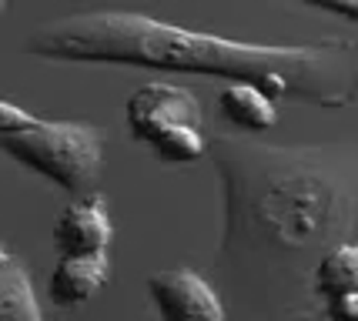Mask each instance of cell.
<instances>
[{
	"label": "cell",
	"instance_id": "52a82bcc",
	"mask_svg": "<svg viewBox=\"0 0 358 321\" xmlns=\"http://www.w3.org/2000/svg\"><path fill=\"white\" fill-rule=\"evenodd\" d=\"M110 261L108 255H67L57 261L50 275V301L61 308L87 305L97 291L108 285Z\"/></svg>",
	"mask_w": 358,
	"mask_h": 321
},
{
	"label": "cell",
	"instance_id": "277c9868",
	"mask_svg": "<svg viewBox=\"0 0 358 321\" xmlns=\"http://www.w3.org/2000/svg\"><path fill=\"white\" fill-rule=\"evenodd\" d=\"M124 117H127L131 134L138 141H144V144H155L161 134H168L171 127H181V124H198V127H204L201 101L187 91V87L164 84V80L144 84L141 91L131 94Z\"/></svg>",
	"mask_w": 358,
	"mask_h": 321
},
{
	"label": "cell",
	"instance_id": "ba28073f",
	"mask_svg": "<svg viewBox=\"0 0 358 321\" xmlns=\"http://www.w3.org/2000/svg\"><path fill=\"white\" fill-rule=\"evenodd\" d=\"M221 117L238 127V131H271L278 124V107H275V94L265 91L255 80H231L218 97Z\"/></svg>",
	"mask_w": 358,
	"mask_h": 321
},
{
	"label": "cell",
	"instance_id": "3957f363",
	"mask_svg": "<svg viewBox=\"0 0 358 321\" xmlns=\"http://www.w3.org/2000/svg\"><path fill=\"white\" fill-rule=\"evenodd\" d=\"M0 144L17 164L44 174L71 194H87L97 187L108 151L101 127L80 121H44L10 101H0Z\"/></svg>",
	"mask_w": 358,
	"mask_h": 321
},
{
	"label": "cell",
	"instance_id": "7a4b0ae2",
	"mask_svg": "<svg viewBox=\"0 0 358 321\" xmlns=\"http://www.w3.org/2000/svg\"><path fill=\"white\" fill-rule=\"evenodd\" d=\"M27 50L61 64H127L174 74L255 80L275 97L338 110L358 101V44L342 37L308 44H251L191 31L127 7L78 10L41 24Z\"/></svg>",
	"mask_w": 358,
	"mask_h": 321
},
{
	"label": "cell",
	"instance_id": "8fae6325",
	"mask_svg": "<svg viewBox=\"0 0 358 321\" xmlns=\"http://www.w3.org/2000/svg\"><path fill=\"white\" fill-rule=\"evenodd\" d=\"M151 151L164 161V164H191L204 154H211V141L204 138V127L198 124H181V127H171L168 134L151 144Z\"/></svg>",
	"mask_w": 358,
	"mask_h": 321
},
{
	"label": "cell",
	"instance_id": "9c48e42d",
	"mask_svg": "<svg viewBox=\"0 0 358 321\" xmlns=\"http://www.w3.org/2000/svg\"><path fill=\"white\" fill-rule=\"evenodd\" d=\"M0 321H44L27 264L10 248L0 251Z\"/></svg>",
	"mask_w": 358,
	"mask_h": 321
},
{
	"label": "cell",
	"instance_id": "7c38bea8",
	"mask_svg": "<svg viewBox=\"0 0 358 321\" xmlns=\"http://www.w3.org/2000/svg\"><path fill=\"white\" fill-rule=\"evenodd\" d=\"M325 315L331 321H358V288L331 294L325 301Z\"/></svg>",
	"mask_w": 358,
	"mask_h": 321
},
{
	"label": "cell",
	"instance_id": "5b68a950",
	"mask_svg": "<svg viewBox=\"0 0 358 321\" xmlns=\"http://www.w3.org/2000/svg\"><path fill=\"white\" fill-rule=\"evenodd\" d=\"M148 291L155 298L161 321H228L215 285H208L191 268H161L148 275Z\"/></svg>",
	"mask_w": 358,
	"mask_h": 321
},
{
	"label": "cell",
	"instance_id": "4fadbf2b",
	"mask_svg": "<svg viewBox=\"0 0 358 321\" xmlns=\"http://www.w3.org/2000/svg\"><path fill=\"white\" fill-rule=\"evenodd\" d=\"M312 7H322V10H331V14H342L345 20H355L358 24V0H305Z\"/></svg>",
	"mask_w": 358,
	"mask_h": 321
},
{
	"label": "cell",
	"instance_id": "30bf717a",
	"mask_svg": "<svg viewBox=\"0 0 358 321\" xmlns=\"http://www.w3.org/2000/svg\"><path fill=\"white\" fill-rule=\"evenodd\" d=\"M315 288L325 301L331 294L358 288V241H345L331 255H325V261L318 264V275H315Z\"/></svg>",
	"mask_w": 358,
	"mask_h": 321
},
{
	"label": "cell",
	"instance_id": "6da1fadb",
	"mask_svg": "<svg viewBox=\"0 0 358 321\" xmlns=\"http://www.w3.org/2000/svg\"><path fill=\"white\" fill-rule=\"evenodd\" d=\"M221 241L211 278L245 321H318V264L358 241V144L211 138Z\"/></svg>",
	"mask_w": 358,
	"mask_h": 321
},
{
	"label": "cell",
	"instance_id": "8992f818",
	"mask_svg": "<svg viewBox=\"0 0 358 321\" xmlns=\"http://www.w3.org/2000/svg\"><path fill=\"white\" fill-rule=\"evenodd\" d=\"M114 238L108 201L101 191H87L78 201H71L54 224V248L57 255H108Z\"/></svg>",
	"mask_w": 358,
	"mask_h": 321
}]
</instances>
